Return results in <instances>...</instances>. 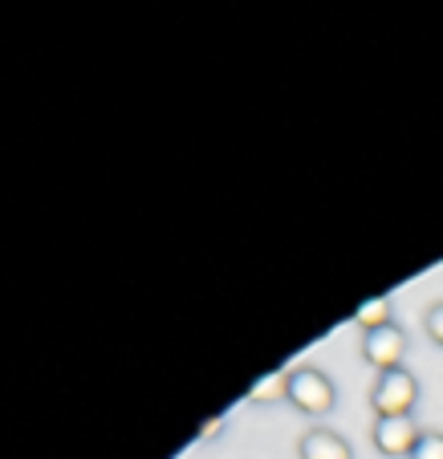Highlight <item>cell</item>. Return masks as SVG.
<instances>
[{"instance_id":"cell-1","label":"cell","mask_w":443,"mask_h":459,"mask_svg":"<svg viewBox=\"0 0 443 459\" xmlns=\"http://www.w3.org/2000/svg\"><path fill=\"white\" fill-rule=\"evenodd\" d=\"M289 407L301 411L305 419H326L338 407V386L317 366H289Z\"/></svg>"},{"instance_id":"cell-2","label":"cell","mask_w":443,"mask_h":459,"mask_svg":"<svg viewBox=\"0 0 443 459\" xmlns=\"http://www.w3.org/2000/svg\"><path fill=\"white\" fill-rule=\"evenodd\" d=\"M366 407L374 419H391V415H415L419 407V378L399 366V370L374 374V386L366 394Z\"/></svg>"},{"instance_id":"cell-3","label":"cell","mask_w":443,"mask_h":459,"mask_svg":"<svg viewBox=\"0 0 443 459\" xmlns=\"http://www.w3.org/2000/svg\"><path fill=\"white\" fill-rule=\"evenodd\" d=\"M423 427L415 423V415H391V419H374L370 423V447L383 459H407L415 451Z\"/></svg>"},{"instance_id":"cell-4","label":"cell","mask_w":443,"mask_h":459,"mask_svg":"<svg viewBox=\"0 0 443 459\" xmlns=\"http://www.w3.org/2000/svg\"><path fill=\"white\" fill-rule=\"evenodd\" d=\"M403 358H407V330H403L399 321L362 333V362L374 366L378 374H383V370H399Z\"/></svg>"},{"instance_id":"cell-5","label":"cell","mask_w":443,"mask_h":459,"mask_svg":"<svg viewBox=\"0 0 443 459\" xmlns=\"http://www.w3.org/2000/svg\"><path fill=\"white\" fill-rule=\"evenodd\" d=\"M297 459H354V447H350L346 435L317 423L297 439Z\"/></svg>"},{"instance_id":"cell-6","label":"cell","mask_w":443,"mask_h":459,"mask_svg":"<svg viewBox=\"0 0 443 459\" xmlns=\"http://www.w3.org/2000/svg\"><path fill=\"white\" fill-rule=\"evenodd\" d=\"M289 399V366L273 374H261V378L248 386V403L252 407H265V403H285Z\"/></svg>"},{"instance_id":"cell-7","label":"cell","mask_w":443,"mask_h":459,"mask_svg":"<svg viewBox=\"0 0 443 459\" xmlns=\"http://www.w3.org/2000/svg\"><path fill=\"white\" fill-rule=\"evenodd\" d=\"M350 321H354V325H358V330H378V325H391V321H395V301H391V297H374V301H362V305H358V309H354V317H350Z\"/></svg>"},{"instance_id":"cell-8","label":"cell","mask_w":443,"mask_h":459,"mask_svg":"<svg viewBox=\"0 0 443 459\" xmlns=\"http://www.w3.org/2000/svg\"><path fill=\"white\" fill-rule=\"evenodd\" d=\"M407 459H443V431H423Z\"/></svg>"},{"instance_id":"cell-9","label":"cell","mask_w":443,"mask_h":459,"mask_svg":"<svg viewBox=\"0 0 443 459\" xmlns=\"http://www.w3.org/2000/svg\"><path fill=\"white\" fill-rule=\"evenodd\" d=\"M423 330H427V338L443 350V301H431L423 309Z\"/></svg>"},{"instance_id":"cell-10","label":"cell","mask_w":443,"mask_h":459,"mask_svg":"<svg viewBox=\"0 0 443 459\" xmlns=\"http://www.w3.org/2000/svg\"><path fill=\"white\" fill-rule=\"evenodd\" d=\"M224 431V415H212L208 423L200 427V443H208V439H216V435Z\"/></svg>"}]
</instances>
